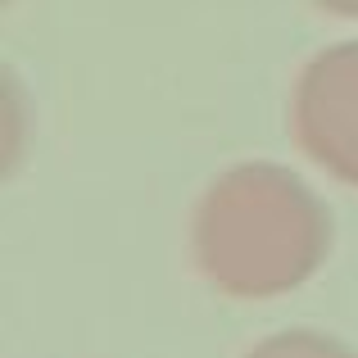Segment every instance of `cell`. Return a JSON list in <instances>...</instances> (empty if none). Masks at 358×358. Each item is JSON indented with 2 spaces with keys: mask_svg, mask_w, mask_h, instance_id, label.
Returning a JSON list of instances; mask_svg holds the SVG:
<instances>
[{
  "mask_svg": "<svg viewBox=\"0 0 358 358\" xmlns=\"http://www.w3.org/2000/svg\"><path fill=\"white\" fill-rule=\"evenodd\" d=\"M241 358H358V350L345 345L341 336L313 331V327H290V331H272L263 341H254Z\"/></svg>",
  "mask_w": 358,
  "mask_h": 358,
  "instance_id": "3",
  "label": "cell"
},
{
  "mask_svg": "<svg viewBox=\"0 0 358 358\" xmlns=\"http://www.w3.org/2000/svg\"><path fill=\"white\" fill-rule=\"evenodd\" d=\"M322 14H331V18H354L358 23V0H313Z\"/></svg>",
  "mask_w": 358,
  "mask_h": 358,
  "instance_id": "4",
  "label": "cell"
},
{
  "mask_svg": "<svg viewBox=\"0 0 358 358\" xmlns=\"http://www.w3.org/2000/svg\"><path fill=\"white\" fill-rule=\"evenodd\" d=\"M290 136L327 177L358 186V41H336L290 87Z\"/></svg>",
  "mask_w": 358,
  "mask_h": 358,
  "instance_id": "2",
  "label": "cell"
},
{
  "mask_svg": "<svg viewBox=\"0 0 358 358\" xmlns=\"http://www.w3.org/2000/svg\"><path fill=\"white\" fill-rule=\"evenodd\" d=\"M331 213L299 173L245 159L218 173L191 213L195 272L227 299L299 290L331 254Z\"/></svg>",
  "mask_w": 358,
  "mask_h": 358,
  "instance_id": "1",
  "label": "cell"
}]
</instances>
